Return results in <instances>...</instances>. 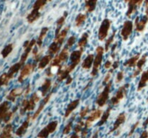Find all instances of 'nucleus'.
Wrapping results in <instances>:
<instances>
[{"instance_id":"obj_1","label":"nucleus","mask_w":148,"mask_h":138,"mask_svg":"<svg viewBox=\"0 0 148 138\" xmlns=\"http://www.w3.org/2000/svg\"><path fill=\"white\" fill-rule=\"evenodd\" d=\"M41 97L40 93L37 91L31 95L30 99H24L22 102V106L20 108V114L23 115L26 112L33 111L36 108L37 103L40 101Z\"/></svg>"},{"instance_id":"obj_2","label":"nucleus","mask_w":148,"mask_h":138,"mask_svg":"<svg viewBox=\"0 0 148 138\" xmlns=\"http://www.w3.org/2000/svg\"><path fill=\"white\" fill-rule=\"evenodd\" d=\"M95 52H96V55L94 57L92 70L90 73L92 77H95L98 74V72H99L100 68H101V65H102L103 54L106 52L105 48L103 46H98L95 49Z\"/></svg>"},{"instance_id":"obj_3","label":"nucleus","mask_w":148,"mask_h":138,"mask_svg":"<svg viewBox=\"0 0 148 138\" xmlns=\"http://www.w3.org/2000/svg\"><path fill=\"white\" fill-rule=\"evenodd\" d=\"M112 87V80H110L108 83L105 86L103 90L99 93L96 99V104L99 107H103L105 106L109 99L110 91Z\"/></svg>"},{"instance_id":"obj_4","label":"nucleus","mask_w":148,"mask_h":138,"mask_svg":"<svg viewBox=\"0 0 148 138\" xmlns=\"http://www.w3.org/2000/svg\"><path fill=\"white\" fill-rule=\"evenodd\" d=\"M111 23H112L111 20L108 18L104 19L102 21L101 26L99 27V30H98V40L100 41H103L108 37V32H109L110 28H111Z\"/></svg>"},{"instance_id":"obj_5","label":"nucleus","mask_w":148,"mask_h":138,"mask_svg":"<svg viewBox=\"0 0 148 138\" xmlns=\"http://www.w3.org/2000/svg\"><path fill=\"white\" fill-rule=\"evenodd\" d=\"M130 86V83H126V84L123 85L121 87H119V89L117 90L116 94L111 99V104L116 106V105L119 104V102L125 98L127 93V89H129Z\"/></svg>"},{"instance_id":"obj_6","label":"nucleus","mask_w":148,"mask_h":138,"mask_svg":"<svg viewBox=\"0 0 148 138\" xmlns=\"http://www.w3.org/2000/svg\"><path fill=\"white\" fill-rule=\"evenodd\" d=\"M38 63L34 61L33 63H29V64L27 63V64L25 65L23 67V69L21 70L20 74L18 77V82L23 83V80L34 71L35 69L38 67Z\"/></svg>"},{"instance_id":"obj_7","label":"nucleus","mask_w":148,"mask_h":138,"mask_svg":"<svg viewBox=\"0 0 148 138\" xmlns=\"http://www.w3.org/2000/svg\"><path fill=\"white\" fill-rule=\"evenodd\" d=\"M103 113V111L101 109H95L91 112V113L90 114L89 116L87 118L86 121L85 122V126L86 127L90 128V126H92V125L93 124L94 122H95L98 119H101V116H102Z\"/></svg>"},{"instance_id":"obj_8","label":"nucleus","mask_w":148,"mask_h":138,"mask_svg":"<svg viewBox=\"0 0 148 138\" xmlns=\"http://www.w3.org/2000/svg\"><path fill=\"white\" fill-rule=\"evenodd\" d=\"M134 25V22L132 21L127 20V21L124 22L122 28H121V33H120L124 41H127L130 38L133 32Z\"/></svg>"},{"instance_id":"obj_9","label":"nucleus","mask_w":148,"mask_h":138,"mask_svg":"<svg viewBox=\"0 0 148 138\" xmlns=\"http://www.w3.org/2000/svg\"><path fill=\"white\" fill-rule=\"evenodd\" d=\"M58 127V121H53L48 124L47 126L40 130L38 135H37L38 137H48L51 134L53 133L56 130Z\"/></svg>"},{"instance_id":"obj_10","label":"nucleus","mask_w":148,"mask_h":138,"mask_svg":"<svg viewBox=\"0 0 148 138\" xmlns=\"http://www.w3.org/2000/svg\"><path fill=\"white\" fill-rule=\"evenodd\" d=\"M145 0H130L128 2V9L127 11V16L130 18L133 14L137 12V8L142 5Z\"/></svg>"},{"instance_id":"obj_11","label":"nucleus","mask_w":148,"mask_h":138,"mask_svg":"<svg viewBox=\"0 0 148 138\" xmlns=\"http://www.w3.org/2000/svg\"><path fill=\"white\" fill-rule=\"evenodd\" d=\"M51 96H52V93L51 92V93H49V94H47L46 96H45L44 98H43V101H41V103L40 104V106H38V108L36 109V111L35 112V113L33 114V116H31V120L32 121L36 120V119H37L39 115H40V114L41 113V112H43V109H44L45 106H46V105L47 104V103L49 102L51 98Z\"/></svg>"},{"instance_id":"obj_12","label":"nucleus","mask_w":148,"mask_h":138,"mask_svg":"<svg viewBox=\"0 0 148 138\" xmlns=\"http://www.w3.org/2000/svg\"><path fill=\"white\" fill-rule=\"evenodd\" d=\"M148 23V15L145 14L143 16V18L140 20V17H137L134 20V26H135V30L138 32H142L144 31L146 28Z\"/></svg>"},{"instance_id":"obj_13","label":"nucleus","mask_w":148,"mask_h":138,"mask_svg":"<svg viewBox=\"0 0 148 138\" xmlns=\"http://www.w3.org/2000/svg\"><path fill=\"white\" fill-rule=\"evenodd\" d=\"M126 120H127V114L125 112H121V113H120L116 117V119L115 122H114L113 128L110 130L108 134H111L115 132V131L118 130L120 126L126 122Z\"/></svg>"},{"instance_id":"obj_14","label":"nucleus","mask_w":148,"mask_h":138,"mask_svg":"<svg viewBox=\"0 0 148 138\" xmlns=\"http://www.w3.org/2000/svg\"><path fill=\"white\" fill-rule=\"evenodd\" d=\"M83 49H79V50H75L70 54V60L71 63L73 64L74 66H77L79 64L81 61V57H82V54H83Z\"/></svg>"},{"instance_id":"obj_15","label":"nucleus","mask_w":148,"mask_h":138,"mask_svg":"<svg viewBox=\"0 0 148 138\" xmlns=\"http://www.w3.org/2000/svg\"><path fill=\"white\" fill-rule=\"evenodd\" d=\"M36 42H37V40H36V39L34 38L32 39V40H30L29 45L27 46L26 48H25L24 53H23V55H22L21 59H20V62H21L23 64H24V63H25L26 60H27L29 54L30 53V52H32V50H33V47L36 45Z\"/></svg>"},{"instance_id":"obj_16","label":"nucleus","mask_w":148,"mask_h":138,"mask_svg":"<svg viewBox=\"0 0 148 138\" xmlns=\"http://www.w3.org/2000/svg\"><path fill=\"white\" fill-rule=\"evenodd\" d=\"M69 29H70V26H66L64 28L62 29L59 34L55 35L53 41L56 42V43H59V45H62L63 44L64 41L65 40V39H66V35H67V33L68 32H69Z\"/></svg>"},{"instance_id":"obj_17","label":"nucleus","mask_w":148,"mask_h":138,"mask_svg":"<svg viewBox=\"0 0 148 138\" xmlns=\"http://www.w3.org/2000/svg\"><path fill=\"white\" fill-rule=\"evenodd\" d=\"M79 103H80V99H75L74 101H71L70 103L68 104L67 107H66V112L64 114V117L68 118L71 114H72V112L75 110V109L77 108V106H79Z\"/></svg>"},{"instance_id":"obj_18","label":"nucleus","mask_w":148,"mask_h":138,"mask_svg":"<svg viewBox=\"0 0 148 138\" xmlns=\"http://www.w3.org/2000/svg\"><path fill=\"white\" fill-rule=\"evenodd\" d=\"M52 59H53V55L51 54H48L46 55L43 56L39 60L38 64V69L39 70H43L46 68V66H49L50 63L51 62Z\"/></svg>"},{"instance_id":"obj_19","label":"nucleus","mask_w":148,"mask_h":138,"mask_svg":"<svg viewBox=\"0 0 148 138\" xmlns=\"http://www.w3.org/2000/svg\"><path fill=\"white\" fill-rule=\"evenodd\" d=\"M52 86V82L51 80V79L49 78H46L43 81V83H42L41 86H40V89H39L40 92L39 93H40L42 97H45L46 95L47 94L48 92L50 91V89H51Z\"/></svg>"},{"instance_id":"obj_20","label":"nucleus","mask_w":148,"mask_h":138,"mask_svg":"<svg viewBox=\"0 0 148 138\" xmlns=\"http://www.w3.org/2000/svg\"><path fill=\"white\" fill-rule=\"evenodd\" d=\"M70 71L68 70L67 66H62V68L59 70L57 73V80L58 82H62L63 80H66L69 76H70Z\"/></svg>"},{"instance_id":"obj_21","label":"nucleus","mask_w":148,"mask_h":138,"mask_svg":"<svg viewBox=\"0 0 148 138\" xmlns=\"http://www.w3.org/2000/svg\"><path fill=\"white\" fill-rule=\"evenodd\" d=\"M40 17V12L39 10L33 9L30 13L27 16V21L30 24L36 22L37 20H38Z\"/></svg>"},{"instance_id":"obj_22","label":"nucleus","mask_w":148,"mask_h":138,"mask_svg":"<svg viewBox=\"0 0 148 138\" xmlns=\"http://www.w3.org/2000/svg\"><path fill=\"white\" fill-rule=\"evenodd\" d=\"M94 57H95V55H94L93 53L88 54L86 58L83 60L82 65H81L82 68L85 69V70H90L93 65Z\"/></svg>"},{"instance_id":"obj_23","label":"nucleus","mask_w":148,"mask_h":138,"mask_svg":"<svg viewBox=\"0 0 148 138\" xmlns=\"http://www.w3.org/2000/svg\"><path fill=\"white\" fill-rule=\"evenodd\" d=\"M62 65H53L51 64L50 66L46 69V75L47 77H53L54 75L57 74L59 70L62 68Z\"/></svg>"},{"instance_id":"obj_24","label":"nucleus","mask_w":148,"mask_h":138,"mask_svg":"<svg viewBox=\"0 0 148 138\" xmlns=\"http://www.w3.org/2000/svg\"><path fill=\"white\" fill-rule=\"evenodd\" d=\"M148 83V69L145 71H143L142 73L141 78H140V82L138 83L137 86V91H140L143 90Z\"/></svg>"},{"instance_id":"obj_25","label":"nucleus","mask_w":148,"mask_h":138,"mask_svg":"<svg viewBox=\"0 0 148 138\" xmlns=\"http://www.w3.org/2000/svg\"><path fill=\"white\" fill-rule=\"evenodd\" d=\"M67 15H68V12L66 11H65L64 12L63 15H62V17H59V18L58 19L57 21H56V32H55V35L59 34V33L60 32L61 30H62V27H63Z\"/></svg>"},{"instance_id":"obj_26","label":"nucleus","mask_w":148,"mask_h":138,"mask_svg":"<svg viewBox=\"0 0 148 138\" xmlns=\"http://www.w3.org/2000/svg\"><path fill=\"white\" fill-rule=\"evenodd\" d=\"M59 60H60L61 63H65L66 60L69 59V47L67 46H65L63 49L60 51L59 54L56 55Z\"/></svg>"},{"instance_id":"obj_27","label":"nucleus","mask_w":148,"mask_h":138,"mask_svg":"<svg viewBox=\"0 0 148 138\" xmlns=\"http://www.w3.org/2000/svg\"><path fill=\"white\" fill-rule=\"evenodd\" d=\"M140 56H141V54L140 53H138V54L132 56L130 58H129L127 61H125L124 63V66L125 67L128 68H134L137 66V61L139 60V59L140 58Z\"/></svg>"},{"instance_id":"obj_28","label":"nucleus","mask_w":148,"mask_h":138,"mask_svg":"<svg viewBox=\"0 0 148 138\" xmlns=\"http://www.w3.org/2000/svg\"><path fill=\"white\" fill-rule=\"evenodd\" d=\"M49 27H42L41 30L40 32V34H39L38 37L37 39V42H36V45L38 46V47H41L42 45H43V40H44V38L46 37V34H47L48 32H49Z\"/></svg>"},{"instance_id":"obj_29","label":"nucleus","mask_w":148,"mask_h":138,"mask_svg":"<svg viewBox=\"0 0 148 138\" xmlns=\"http://www.w3.org/2000/svg\"><path fill=\"white\" fill-rule=\"evenodd\" d=\"M88 40H89V34L88 32H85L82 33V36L79 38V41H78L77 46L79 49H85V47H86L87 44L88 43Z\"/></svg>"},{"instance_id":"obj_30","label":"nucleus","mask_w":148,"mask_h":138,"mask_svg":"<svg viewBox=\"0 0 148 138\" xmlns=\"http://www.w3.org/2000/svg\"><path fill=\"white\" fill-rule=\"evenodd\" d=\"M31 119V116H28L27 120L25 121L23 124H22L21 126L18 128V129L16 132V135L17 136H22L23 135H24L25 133V132L27 131V128L29 126V123H30V120Z\"/></svg>"},{"instance_id":"obj_31","label":"nucleus","mask_w":148,"mask_h":138,"mask_svg":"<svg viewBox=\"0 0 148 138\" xmlns=\"http://www.w3.org/2000/svg\"><path fill=\"white\" fill-rule=\"evenodd\" d=\"M98 0H85V8L88 12L92 13L96 9Z\"/></svg>"},{"instance_id":"obj_32","label":"nucleus","mask_w":148,"mask_h":138,"mask_svg":"<svg viewBox=\"0 0 148 138\" xmlns=\"http://www.w3.org/2000/svg\"><path fill=\"white\" fill-rule=\"evenodd\" d=\"M23 93H24V91H23V89H22V88L14 89H13V90L10 92V94L7 96V99H8L9 100L12 101H14L16 97H17V96H21Z\"/></svg>"},{"instance_id":"obj_33","label":"nucleus","mask_w":148,"mask_h":138,"mask_svg":"<svg viewBox=\"0 0 148 138\" xmlns=\"http://www.w3.org/2000/svg\"><path fill=\"white\" fill-rule=\"evenodd\" d=\"M61 47H62L61 45H59L56 42L53 41V43L49 45V48H48V53H49V54L52 55H56L60 51Z\"/></svg>"},{"instance_id":"obj_34","label":"nucleus","mask_w":148,"mask_h":138,"mask_svg":"<svg viewBox=\"0 0 148 138\" xmlns=\"http://www.w3.org/2000/svg\"><path fill=\"white\" fill-rule=\"evenodd\" d=\"M111 110H112L111 107H109L106 109V111H105V112L103 113L102 116H101V119H100L99 122H98V126H103V125L105 124L106 123L107 121H108V119L109 118L110 115H111Z\"/></svg>"},{"instance_id":"obj_35","label":"nucleus","mask_w":148,"mask_h":138,"mask_svg":"<svg viewBox=\"0 0 148 138\" xmlns=\"http://www.w3.org/2000/svg\"><path fill=\"white\" fill-rule=\"evenodd\" d=\"M87 18H88V16H87L86 14L79 13V14H77L75 20V27H81V26L85 23V22L86 21Z\"/></svg>"},{"instance_id":"obj_36","label":"nucleus","mask_w":148,"mask_h":138,"mask_svg":"<svg viewBox=\"0 0 148 138\" xmlns=\"http://www.w3.org/2000/svg\"><path fill=\"white\" fill-rule=\"evenodd\" d=\"M23 66V64L20 61L19 63H16V64H14V66H12V67L10 68V71H9V73H8L9 77H10V78H12V76H14V73H17V72L20 70V69L21 68L22 66Z\"/></svg>"},{"instance_id":"obj_37","label":"nucleus","mask_w":148,"mask_h":138,"mask_svg":"<svg viewBox=\"0 0 148 138\" xmlns=\"http://www.w3.org/2000/svg\"><path fill=\"white\" fill-rule=\"evenodd\" d=\"M115 35H116V32H113V34H111V37H109V38H108V40L106 41L105 47H104L106 52L109 51V49H110V47H111V45L113 44V43L114 42V40H115Z\"/></svg>"},{"instance_id":"obj_38","label":"nucleus","mask_w":148,"mask_h":138,"mask_svg":"<svg viewBox=\"0 0 148 138\" xmlns=\"http://www.w3.org/2000/svg\"><path fill=\"white\" fill-rule=\"evenodd\" d=\"M49 0H36L35 4H33V9H35L40 10L47 4V2Z\"/></svg>"},{"instance_id":"obj_39","label":"nucleus","mask_w":148,"mask_h":138,"mask_svg":"<svg viewBox=\"0 0 148 138\" xmlns=\"http://www.w3.org/2000/svg\"><path fill=\"white\" fill-rule=\"evenodd\" d=\"M147 53H145L142 57H140V58L139 59V60L137 61V68L143 70V67L144 66V65L145 64L146 61H147Z\"/></svg>"},{"instance_id":"obj_40","label":"nucleus","mask_w":148,"mask_h":138,"mask_svg":"<svg viewBox=\"0 0 148 138\" xmlns=\"http://www.w3.org/2000/svg\"><path fill=\"white\" fill-rule=\"evenodd\" d=\"M83 126H85V122L82 121V119H81L80 121L78 122V123L74 127V132L76 134H79L82 132V129H83Z\"/></svg>"},{"instance_id":"obj_41","label":"nucleus","mask_w":148,"mask_h":138,"mask_svg":"<svg viewBox=\"0 0 148 138\" xmlns=\"http://www.w3.org/2000/svg\"><path fill=\"white\" fill-rule=\"evenodd\" d=\"M114 70L113 68H110L109 70H108V73L106 74L105 77H104L103 80V82H102V85H103V86H106V85L107 84V83H108V82L111 80V75H112V73H114Z\"/></svg>"},{"instance_id":"obj_42","label":"nucleus","mask_w":148,"mask_h":138,"mask_svg":"<svg viewBox=\"0 0 148 138\" xmlns=\"http://www.w3.org/2000/svg\"><path fill=\"white\" fill-rule=\"evenodd\" d=\"M72 124H73V119H71L70 122H69L66 125H65L64 128L63 129V132H62L63 135H66L71 132V130H72Z\"/></svg>"},{"instance_id":"obj_43","label":"nucleus","mask_w":148,"mask_h":138,"mask_svg":"<svg viewBox=\"0 0 148 138\" xmlns=\"http://www.w3.org/2000/svg\"><path fill=\"white\" fill-rule=\"evenodd\" d=\"M90 112V107L89 106H86L84 108H82L81 109V111L79 112V117H80L81 119H83L84 118L88 116V114H89Z\"/></svg>"},{"instance_id":"obj_44","label":"nucleus","mask_w":148,"mask_h":138,"mask_svg":"<svg viewBox=\"0 0 148 138\" xmlns=\"http://www.w3.org/2000/svg\"><path fill=\"white\" fill-rule=\"evenodd\" d=\"M12 130V126L11 124H9L7 126H5L4 129V135H1V137H11V132Z\"/></svg>"},{"instance_id":"obj_45","label":"nucleus","mask_w":148,"mask_h":138,"mask_svg":"<svg viewBox=\"0 0 148 138\" xmlns=\"http://www.w3.org/2000/svg\"><path fill=\"white\" fill-rule=\"evenodd\" d=\"M13 49V45L12 44H10L4 49V50L2 51V55L4 57H7L12 51Z\"/></svg>"},{"instance_id":"obj_46","label":"nucleus","mask_w":148,"mask_h":138,"mask_svg":"<svg viewBox=\"0 0 148 138\" xmlns=\"http://www.w3.org/2000/svg\"><path fill=\"white\" fill-rule=\"evenodd\" d=\"M124 78V70H119V71L117 73L116 76V79H115L116 83H119L121 81H122Z\"/></svg>"},{"instance_id":"obj_47","label":"nucleus","mask_w":148,"mask_h":138,"mask_svg":"<svg viewBox=\"0 0 148 138\" xmlns=\"http://www.w3.org/2000/svg\"><path fill=\"white\" fill-rule=\"evenodd\" d=\"M76 40H77V38L75 36L72 35V36H70V37H69V39L67 40V42H66V45L67 46V47H69V48H70L71 47H72V46L75 45V43H76Z\"/></svg>"},{"instance_id":"obj_48","label":"nucleus","mask_w":148,"mask_h":138,"mask_svg":"<svg viewBox=\"0 0 148 138\" xmlns=\"http://www.w3.org/2000/svg\"><path fill=\"white\" fill-rule=\"evenodd\" d=\"M140 122L138 121V122H137L135 124H133V126H132L131 129H130V133H129V136H131V135H132L133 133H134V131H135V129H137V128L139 126V125H140Z\"/></svg>"},{"instance_id":"obj_49","label":"nucleus","mask_w":148,"mask_h":138,"mask_svg":"<svg viewBox=\"0 0 148 138\" xmlns=\"http://www.w3.org/2000/svg\"><path fill=\"white\" fill-rule=\"evenodd\" d=\"M114 62L111 60H108L105 63H104V68L106 69H110L111 67H112V65Z\"/></svg>"},{"instance_id":"obj_50","label":"nucleus","mask_w":148,"mask_h":138,"mask_svg":"<svg viewBox=\"0 0 148 138\" xmlns=\"http://www.w3.org/2000/svg\"><path fill=\"white\" fill-rule=\"evenodd\" d=\"M88 129H89V128L86 127V126H85V127L82 129V132H81V137H86V135H88Z\"/></svg>"},{"instance_id":"obj_51","label":"nucleus","mask_w":148,"mask_h":138,"mask_svg":"<svg viewBox=\"0 0 148 138\" xmlns=\"http://www.w3.org/2000/svg\"><path fill=\"white\" fill-rule=\"evenodd\" d=\"M119 65H120L119 60H115V61L113 63V65H112V67H111V68L114 69V70H116V69L118 68L119 67Z\"/></svg>"},{"instance_id":"obj_52","label":"nucleus","mask_w":148,"mask_h":138,"mask_svg":"<svg viewBox=\"0 0 148 138\" xmlns=\"http://www.w3.org/2000/svg\"><path fill=\"white\" fill-rule=\"evenodd\" d=\"M142 71H143V70H140V69H138V68L135 69V70H134V73H132V76L131 77L133 78H136L137 76H138V75L140 74V73H141Z\"/></svg>"},{"instance_id":"obj_53","label":"nucleus","mask_w":148,"mask_h":138,"mask_svg":"<svg viewBox=\"0 0 148 138\" xmlns=\"http://www.w3.org/2000/svg\"><path fill=\"white\" fill-rule=\"evenodd\" d=\"M30 91H31V86H30V84H28L27 86V87L25 88V91H24L25 95L26 96V95L28 94V93L30 92Z\"/></svg>"},{"instance_id":"obj_54","label":"nucleus","mask_w":148,"mask_h":138,"mask_svg":"<svg viewBox=\"0 0 148 138\" xmlns=\"http://www.w3.org/2000/svg\"><path fill=\"white\" fill-rule=\"evenodd\" d=\"M66 85H69L71 84V83H72V81H73V78H72V77L71 76H69V77L67 78L66 79Z\"/></svg>"},{"instance_id":"obj_55","label":"nucleus","mask_w":148,"mask_h":138,"mask_svg":"<svg viewBox=\"0 0 148 138\" xmlns=\"http://www.w3.org/2000/svg\"><path fill=\"white\" fill-rule=\"evenodd\" d=\"M117 45H118V43H117V42H116V43H114L112 46H111V53H113V52H115V50H116V48Z\"/></svg>"},{"instance_id":"obj_56","label":"nucleus","mask_w":148,"mask_h":138,"mask_svg":"<svg viewBox=\"0 0 148 138\" xmlns=\"http://www.w3.org/2000/svg\"><path fill=\"white\" fill-rule=\"evenodd\" d=\"M141 137H148V132L147 131H144V132L142 133L141 135Z\"/></svg>"},{"instance_id":"obj_57","label":"nucleus","mask_w":148,"mask_h":138,"mask_svg":"<svg viewBox=\"0 0 148 138\" xmlns=\"http://www.w3.org/2000/svg\"><path fill=\"white\" fill-rule=\"evenodd\" d=\"M30 40H27V41L25 42L24 45H23V47H24V49L26 48V47L29 45V44H30Z\"/></svg>"},{"instance_id":"obj_58","label":"nucleus","mask_w":148,"mask_h":138,"mask_svg":"<svg viewBox=\"0 0 148 138\" xmlns=\"http://www.w3.org/2000/svg\"><path fill=\"white\" fill-rule=\"evenodd\" d=\"M147 125H148V116L147 117V119H145V121L144 122V123H143V126H144V127H146Z\"/></svg>"},{"instance_id":"obj_59","label":"nucleus","mask_w":148,"mask_h":138,"mask_svg":"<svg viewBox=\"0 0 148 138\" xmlns=\"http://www.w3.org/2000/svg\"><path fill=\"white\" fill-rule=\"evenodd\" d=\"M98 132H99V131L98 130L96 131V132H95V133L92 136V137H98Z\"/></svg>"},{"instance_id":"obj_60","label":"nucleus","mask_w":148,"mask_h":138,"mask_svg":"<svg viewBox=\"0 0 148 138\" xmlns=\"http://www.w3.org/2000/svg\"><path fill=\"white\" fill-rule=\"evenodd\" d=\"M71 137H79V135H78V134L75 133L74 135H72V136H71Z\"/></svg>"},{"instance_id":"obj_61","label":"nucleus","mask_w":148,"mask_h":138,"mask_svg":"<svg viewBox=\"0 0 148 138\" xmlns=\"http://www.w3.org/2000/svg\"><path fill=\"white\" fill-rule=\"evenodd\" d=\"M124 1H125L126 3H128L129 1H130V0H124Z\"/></svg>"},{"instance_id":"obj_62","label":"nucleus","mask_w":148,"mask_h":138,"mask_svg":"<svg viewBox=\"0 0 148 138\" xmlns=\"http://www.w3.org/2000/svg\"><path fill=\"white\" fill-rule=\"evenodd\" d=\"M147 101H148V98H147Z\"/></svg>"},{"instance_id":"obj_63","label":"nucleus","mask_w":148,"mask_h":138,"mask_svg":"<svg viewBox=\"0 0 148 138\" xmlns=\"http://www.w3.org/2000/svg\"><path fill=\"white\" fill-rule=\"evenodd\" d=\"M49 1H51V0H49Z\"/></svg>"}]
</instances>
